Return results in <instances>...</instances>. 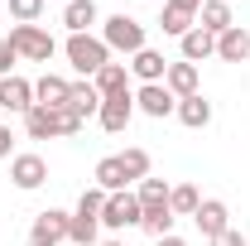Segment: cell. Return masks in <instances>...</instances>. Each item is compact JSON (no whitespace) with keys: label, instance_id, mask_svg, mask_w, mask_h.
<instances>
[{"label":"cell","instance_id":"obj_1","mask_svg":"<svg viewBox=\"0 0 250 246\" xmlns=\"http://www.w3.org/2000/svg\"><path fill=\"white\" fill-rule=\"evenodd\" d=\"M82 125L87 121L67 106H29L24 111V135L29 140H62V135H77Z\"/></svg>","mask_w":250,"mask_h":246},{"label":"cell","instance_id":"obj_2","mask_svg":"<svg viewBox=\"0 0 250 246\" xmlns=\"http://www.w3.org/2000/svg\"><path fill=\"white\" fill-rule=\"evenodd\" d=\"M101 208H106V193L101 188H82L72 222H67V242L72 246H96L101 242Z\"/></svg>","mask_w":250,"mask_h":246},{"label":"cell","instance_id":"obj_3","mask_svg":"<svg viewBox=\"0 0 250 246\" xmlns=\"http://www.w3.org/2000/svg\"><path fill=\"white\" fill-rule=\"evenodd\" d=\"M62 53H67V68H72L77 77H87V82L111 63V49L101 44V34H67Z\"/></svg>","mask_w":250,"mask_h":246},{"label":"cell","instance_id":"obj_4","mask_svg":"<svg viewBox=\"0 0 250 246\" xmlns=\"http://www.w3.org/2000/svg\"><path fill=\"white\" fill-rule=\"evenodd\" d=\"M101 44H106L111 53L135 58V53H140L149 39H145V25H140L135 15H125V10H121V15H106V20H101Z\"/></svg>","mask_w":250,"mask_h":246},{"label":"cell","instance_id":"obj_5","mask_svg":"<svg viewBox=\"0 0 250 246\" xmlns=\"http://www.w3.org/2000/svg\"><path fill=\"white\" fill-rule=\"evenodd\" d=\"M10 44H15V53L24 63H48L58 53V44H53V34L43 29V25H15L10 29Z\"/></svg>","mask_w":250,"mask_h":246},{"label":"cell","instance_id":"obj_6","mask_svg":"<svg viewBox=\"0 0 250 246\" xmlns=\"http://www.w3.org/2000/svg\"><path fill=\"white\" fill-rule=\"evenodd\" d=\"M140 198L135 188H121V193H106V208H101V227L106 232H125V227H140Z\"/></svg>","mask_w":250,"mask_h":246},{"label":"cell","instance_id":"obj_7","mask_svg":"<svg viewBox=\"0 0 250 246\" xmlns=\"http://www.w3.org/2000/svg\"><path fill=\"white\" fill-rule=\"evenodd\" d=\"M135 111L149 116V121H168V116L178 111V97L168 92L164 82H140V87H135Z\"/></svg>","mask_w":250,"mask_h":246},{"label":"cell","instance_id":"obj_8","mask_svg":"<svg viewBox=\"0 0 250 246\" xmlns=\"http://www.w3.org/2000/svg\"><path fill=\"white\" fill-rule=\"evenodd\" d=\"M10 184L20 188V193H34V188L48 184V159L34 150H20L15 159H10Z\"/></svg>","mask_w":250,"mask_h":246},{"label":"cell","instance_id":"obj_9","mask_svg":"<svg viewBox=\"0 0 250 246\" xmlns=\"http://www.w3.org/2000/svg\"><path fill=\"white\" fill-rule=\"evenodd\" d=\"M67 222H72V213L43 208V213L34 217V227H29V246H62L67 242Z\"/></svg>","mask_w":250,"mask_h":246},{"label":"cell","instance_id":"obj_10","mask_svg":"<svg viewBox=\"0 0 250 246\" xmlns=\"http://www.w3.org/2000/svg\"><path fill=\"white\" fill-rule=\"evenodd\" d=\"M96 121H101V130H106V135H121L125 125L135 121V87H130V92H116V97H101Z\"/></svg>","mask_w":250,"mask_h":246},{"label":"cell","instance_id":"obj_11","mask_svg":"<svg viewBox=\"0 0 250 246\" xmlns=\"http://www.w3.org/2000/svg\"><path fill=\"white\" fill-rule=\"evenodd\" d=\"M29 106H34V82H29V77H20V73L0 77V111H10V116H24Z\"/></svg>","mask_w":250,"mask_h":246},{"label":"cell","instance_id":"obj_12","mask_svg":"<svg viewBox=\"0 0 250 246\" xmlns=\"http://www.w3.org/2000/svg\"><path fill=\"white\" fill-rule=\"evenodd\" d=\"M192 222H197V232L212 242V237H221V232L231 227V208H226L221 198H202V203H197V213H192Z\"/></svg>","mask_w":250,"mask_h":246},{"label":"cell","instance_id":"obj_13","mask_svg":"<svg viewBox=\"0 0 250 246\" xmlns=\"http://www.w3.org/2000/svg\"><path fill=\"white\" fill-rule=\"evenodd\" d=\"M164 87H168V92L178 97V101H183V97H197L202 92V77H197V63H168V73H164Z\"/></svg>","mask_w":250,"mask_h":246},{"label":"cell","instance_id":"obj_14","mask_svg":"<svg viewBox=\"0 0 250 246\" xmlns=\"http://www.w3.org/2000/svg\"><path fill=\"white\" fill-rule=\"evenodd\" d=\"M178 53L183 63H202V58H217V34H207L202 25H192V29L178 39Z\"/></svg>","mask_w":250,"mask_h":246},{"label":"cell","instance_id":"obj_15","mask_svg":"<svg viewBox=\"0 0 250 246\" xmlns=\"http://www.w3.org/2000/svg\"><path fill=\"white\" fill-rule=\"evenodd\" d=\"M125 68H130V77H140V82H164V73H168V58H164L159 49H149V44H145L135 58L125 63Z\"/></svg>","mask_w":250,"mask_h":246},{"label":"cell","instance_id":"obj_16","mask_svg":"<svg viewBox=\"0 0 250 246\" xmlns=\"http://www.w3.org/2000/svg\"><path fill=\"white\" fill-rule=\"evenodd\" d=\"M62 25H67V34H92V25H101L96 0H67L62 5Z\"/></svg>","mask_w":250,"mask_h":246},{"label":"cell","instance_id":"obj_17","mask_svg":"<svg viewBox=\"0 0 250 246\" xmlns=\"http://www.w3.org/2000/svg\"><path fill=\"white\" fill-rule=\"evenodd\" d=\"M217 58L221 63H246L250 58V29L246 25H231L226 34H217Z\"/></svg>","mask_w":250,"mask_h":246},{"label":"cell","instance_id":"obj_18","mask_svg":"<svg viewBox=\"0 0 250 246\" xmlns=\"http://www.w3.org/2000/svg\"><path fill=\"white\" fill-rule=\"evenodd\" d=\"M67 111H77L82 121H92L96 111H101V92H96L87 77H77V82L67 87Z\"/></svg>","mask_w":250,"mask_h":246},{"label":"cell","instance_id":"obj_19","mask_svg":"<svg viewBox=\"0 0 250 246\" xmlns=\"http://www.w3.org/2000/svg\"><path fill=\"white\" fill-rule=\"evenodd\" d=\"M67 77H58V73H43L39 82H34V106H67Z\"/></svg>","mask_w":250,"mask_h":246},{"label":"cell","instance_id":"obj_20","mask_svg":"<svg viewBox=\"0 0 250 246\" xmlns=\"http://www.w3.org/2000/svg\"><path fill=\"white\" fill-rule=\"evenodd\" d=\"M173 116H178L188 130H207V125H212V101H207L202 92H197V97H183Z\"/></svg>","mask_w":250,"mask_h":246},{"label":"cell","instance_id":"obj_21","mask_svg":"<svg viewBox=\"0 0 250 246\" xmlns=\"http://www.w3.org/2000/svg\"><path fill=\"white\" fill-rule=\"evenodd\" d=\"M197 25L207 34H226L236 25V15H231V5L226 0H202V10H197Z\"/></svg>","mask_w":250,"mask_h":246},{"label":"cell","instance_id":"obj_22","mask_svg":"<svg viewBox=\"0 0 250 246\" xmlns=\"http://www.w3.org/2000/svg\"><path fill=\"white\" fill-rule=\"evenodd\" d=\"M96 188L101 193H121V188H130V179H125V169H121V154H106V159H96Z\"/></svg>","mask_w":250,"mask_h":246},{"label":"cell","instance_id":"obj_23","mask_svg":"<svg viewBox=\"0 0 250 246\" xmlns=\"http://www.w3.org/2000/svg\"><path fill=\"white\" fill-rule=\"evenodd\" d=\"M92 87L101 97H116V92H130V68H125V63H106V68H101V73H96L92 77Z\"/></svg>","mask_w":250,"mask_h":246},{"label":"cell","instance_id":"obj_24","mask_svg":"<svg viewBox=\"0 0 250 246\" xmlns=\"http://www.w3.org/2000/svg\"><path fill=\"white\" fill-rule=\"evenodd\" d=\"M168 179H154V174H149V179H140V184H135V198H140V213H145V208H168Z\"/></svg>","mask_w":250,"mask_h":246},{"label":"cell","instance_id":"obj_25","mask_svg":"<svg viewBox=\"0 0 250 246\" xmlns=\"http://www.w3.org/2000/svg\"><path fill=\"white\" fill-rule=\"evenodd\" d=\"M192 25H197V15H192V10H178V5H168V0H164V15H159V29L168 34V39H183V34L192 29Z\"/></svg>","mask_w":250,"mask_h":246},{"label":"cell","instance_id":"obj_26","mask_svg":"<svg viewBox=\"0 0 250 246\" xmlns=\"http://www.w3.org/2000/svg\"><path fill=\"white\" fill-rule=\"evenodd\" d=\"M197 203H202L197 184H173V188H168V213H173V217H192Z\"/></svg>","mask_w":250,"mask_h":246},{"label":"cell","instance_id":"obj_27","mask_svg":"<svg viewBox=\"0 0 250 246\" xmlns=\"http://www.w3.org/2000/svg\"><path fill=\"white\" fill-rule=\"evenodd\" d=\"M149 164H154V159H149V150H145V145H130V150L121 154V169H125V179H130V184L149 179Z\"/></svg>","mask_w":250,"mask_h":246},{"label":"cell","instance_id":"obj_28","mask_svg":"<svg viewBox=\"0 0 250 246\" xmlns=\"http://www.w3.org/2000/svg\"><path fill=\"white\" fill-rule=\"evenodd\" d=\"M173 222H178V217L168 213V208H145V217H140V227H145V232H149V237H168V232H173Z\"/></svg>","mask_w":250,"mask_h":246},{"label":"cell","instance_id":"obj_29","mask_svg":"<svg viewBox=\"0 0 250 246\" xmlns=\"http://www.w3.org/2000/svg\"><path fill=\"white\" fill-rule=\"evenodd\" d=\"M5 5H10L15 25H39V15L48 10V0H5Z\"/></svg>","mask_w":250,"mask_h":246},{"label":"cell","instance_id":"obj_30","mask_svg":"<svg viewBox=\"0 0 250 246\" xmlns=\"http://www.w3.org/2000/svg\"><path fill=\"white\" fill-rule=\"evenodd\" d=\"M15 63H20L15 44H10V39H0V77H10V73H15Z\"/></svg>","mask_w":250,"mask_h":246},{"label":"cell","instance_id":"obj_31","mask_svg":"<svg viewBox=\"0 0 250 246\" xmlns=\"http://www.w3.org/2000/svg\"><path fill=\"white\" fill-rule=\"evenodd\" d=\"M207 246H250V242H246V232H241V227H226V232H221V237H212Z\"/></svg>","mask_w":250,"mask_h":246},{"label":"cell","instance_id":"obj_32","mask_svg":"<svg viewBox=\"0 0 250 246\" xmlns=\"http://www.w3.org/2000/svg\"><path fill=\"white\" fill-rule=\"evenodd\" d=\"M0 159H15V135H10V125H0Z\"/></svg>","mask_w":250,"mask_h":246},{"label":"cell","instance_id":"obj_33","mask_svg":"<svg viewBox=\"0 0 250 246\" xmlns=\"http://www.w3.org/2000/svg\"><path fill=\"white\" fill-rule=\"evenodd\" d=\"M154 246H188V242H183V237H178V232H168V237H159Z\"/></svg>","mask_w":250,"mask_h":246},{"label":"cell","instance_id":"obj_34","mask_svg":"<svg viewBox=\"0 0 250 246\" xmlns=\"http://www.w3.org/2000/svg\"><path fill=\"white\" fill-rule=\"evenodd\" d=\"M168 5H178V10H192V15L202 10V0H168Z\"/></svg>","mask_w":250,"mask_h":246},{"label":"cell","instance_id":"obj_35","mask_svg":"<svg viewBox=\"0 0 250 246\" xmlns=\"http://www.w3.org/2000/svg\"><path fill=\"white\" fill-rule=\"evenodd\" d=\"M96 246H130V242H121V237H111V242H96Z\"/></svg>","mask_w":250,"mask_h":246},{"label":"cell","instance_id":"obj_36","mask_svg":"<svg viewBox=\"0 0 250 246\" xmlns=\"http://www.w3.org/2000/svg\"><path fill=\"white\" fill-rule=\"evenodd\" d=\"M0 5H5V0H0Z\"/></svg>","mask_w":250,"mask_h":246},{"label":"cell","instance_id":"obj_37","mask_svg":"<svg viewBox=\"0 0 250 246\" xmlns=\"http://www.w3.org/2000/svg\"><path fill=\"white\" fill-rule=\"evenodd\" d=\"M62 5H67V0H62Z\"/></svg>","mask_w":250,"mask_h":246},{"label":"cell","instance_id":"obj_38","mask_svg":"<svg viewBox=\"0 0 250 246\" xmlns=\"http://www.w3.org/2000/svg\"><path fill=\"white\" fill-rule=\"evenodd\" d=\"M226 5H231V0H226Z\"/></svg>","mask_w":250,"mask_h":246},{"label":"cell","instance_id":"obj_39","mask_svg":"<svg viewBox=\"0 0 250 246\" xmlns=\"http://www.w3.org/2000/svg\"><path fill=\"white\" fill-rule=\"evenodd\" d=\"M246 29H250V25H246Z\"/></svg>","mask_w":250,"mask_h":246}]
</instances>
